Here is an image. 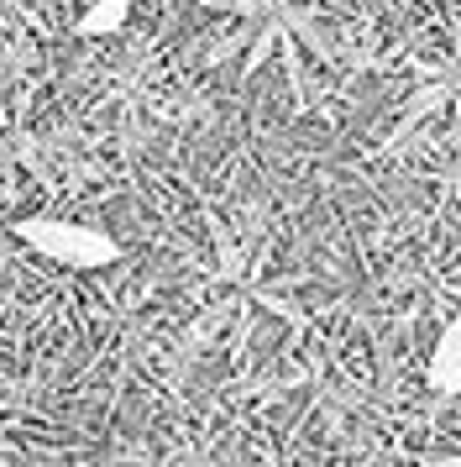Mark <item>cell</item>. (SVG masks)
I'll return each instance as SVG.
<instances>
[{"label":"cell","mask_w":461,"mask_h":467,"mask_svg":"<svg viewBox=\"0 0 461 467\" xmlns=\"http://www.w3.org/2000/svg\"><path fill=\"white\" fill-rule=\"evenodd\" d=\"M419 467H461V457H451V451H435V457H425Z\"/></svg>","instance_id":"4"},{"label":"cell","mask_w":461,"mask_h":467,"mask_svg":"<svg viewBox=\"0 0 461 467\" xmlns=\"http://www.w3.org/2000/svg\"><path fill=\"white\" fill-rule=\"evenodd\" d=\"M126 11H131L126 0H95V5L79 16V26H74V32H79V37H105V32H121V26H126Z\"/></svg>","instance_id":"3"},{"label":"cell","mask_w":461,"mask_h":467,"mask_svg":"<svg viewBox=\"0 0 461 467\" xmlns=\"http://www.w3.org/2000/svg\"><path fill=\"white\" fill-rule=\"evenodd\" d=\"M425 379H430V389H435L440 400L461 394V310H456L451 320H446V331H440L435 347H430Z\"/></svg>","instance_id":"2"},{"label":"cell","mask_w":461,"mask_h":467,"mask_svg":"<svg viewBox=\"0 0 461 467\" xmlns=\"http://www.w3.org/2000/svg\"><path fill=\"white\" fill-rule=\"evenodd\" d=\"M21 247H32L37 257L47 263H58V268H74V274H95V268H110L121 247H116V236L95 232V226H84V221H63V215H32V221H16L11 226Z\"/></svg>","instance_id":"1"}]
</instances>
